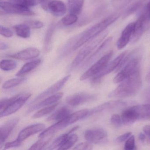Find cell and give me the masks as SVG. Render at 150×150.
Masks as SVG:
<instances>
[{
	"instance_id": "obj_1",
	"label": "cell",
	"mask_w": 150,
	"mask_h": 150,
	"mask_svg": "<svg viewBox=\"0 0 150 150\" xmlns=\"http://www.w3.org/2000/svg\"><path fill=\"white\" fill-rule=\"evenodd\" d=\"M120 83L116 88L109 94L108 96L109 98H128L137 93L142 85L139 67Z\"/></svg>"
},
{
	"instance_id": "obj_2",
	"label": "cell",
	"mask_w": 150,
	"mask_h": 150,
	"mask_svg": "<svg viewBox=\"0 0 150 150\" xmlns=\"http://www.w3.org/2000/svg\"><path fill=\"white\" fill-rule=\"evenodd\" d=\"M120 14L117 13L112 14L95 25L87 29L80 36L78 40L72 47L75 51L86 44L88 42L95 38L104 32V30L118 19Z\"/></svg>"
},
{
	"instance_id": "obj_3",
	"label": "cell",
	"mask_w": 150,
	"mask_h": 150,
	"mask_svg": "<svg viewBox=\"0 0 150 150\" xmlns=\"http://www.w3.org/2000/svg\"><path fill=\"white\" fill-rule=\"evenodd\" d=\"M107 34L102 33L98 36L90 40L89 42L84 45L85 46L81 49L73 61L70 67V71L74 70L79 66L84 60L86 59L95 49L96 47L104 39Z\"/></svg>"
},
{
	"instance_id": "obj_4",
	"label": "cell",
	"mask_w": 150,
	"mask_h": 150,
	"mask_svg": "<svg viewBox=\"0 0 150 150\" xmlns=\"http://www.w3.org/2000/svg\"><path fill=\"white\" fill-rule=\"evenodd\" d=\"M113 55V52L110 51L103 56L81 76L80 80L84 81L92 78L100 72L108 65Z\"/></svg>"
},
{
	"instance_id": "obj_5",
	"label": "cell",
	"mask_w": 150,
	"mask_h": 150,
	"mask_svg": "<svg viewBox=\"0 0 150 150\" xmlns=\"http://www.w3.org/2000/svg\"><path fill=\"white\" fill-rule=\"evenodd\" d=\"M1 11L9 14L31 16L35 13L28 8L23 6L19 4L12 2L2 1L0 2Z\"/></svg>"
},
{
	"instance_id": "obj_6",
	"label": "cell",
	"mask_w": 150,
	"mask_h": 150,
	"mask_svg": "<svg viewBox=\"0 0 150 150\" xmlns=\"http://www.w3.org/2000/svg\"><path fill=\"white\" fill-rule=\"evenodd\" d=\"M79 127V126H75L54 140L55 144L58 146V150H67L74 145L78 140V137L76 134H73L72 132L78 129Z\"/></svg>"
},
{
	"instance_id": "obj_7",
	"label": "cell",
	"mask_w": 150,
	"mask_h": 150,
	"mask_svg": "<svg viewBox=\"0 0 150 150\" xmlns=\"http://www.w3.org/2000/svg\"><path fill=\"white\" fill-rule=\"evenodd\" d=\"M129 51H125L121 53L119 56H117L115 59H113L111 62L109 63L108 65L100 72L96 74L94 77L91 78V83L93 84H96L101 80L103 77L107 74H109L115 70L116 71L121 64V62L124 58L125 56L128 54Z\"/></svg>"
},
{
	"instance_id": "obj_8",
	"label": "cell",
	"mask_w": 150,
	"mask_h": 150,
	"mask_svg": "<svg viewBox=\"0 0 150 150\" xmlns=\"http://www.w3.org/2000/svg\"><path fill=\"white\" fill-rule=\"evenodd\" d=\"M139 58L132 57L125 65L124 66L114 78L113 81L115 83H120L129 76L138 67L139 63Z\"/></svg>"
},
{
	"instance_id": "obj_9",
	"label": "cell",
	"mask_w": 150,
	"mask_h": 150,
	"mask_svg": "<svg viewBox=\"0 0 150 150\" xmlns=\"http://www.w3.org/2000/svg\"><path fill=\"white\" fill-rule=\"evenodd\" d=\"M84 138L91 144H102L107 142L108 133L102 128H93L87 130L84 132Z\"/></svg>"
},
{
	"instance_id": "obj_10",
	"label": "cell",
	"mask_w": 150,
	"mask_h": 150,
	"mask_svg": "<svg viewBox=\"0 0 150 150\" xmlns=\"http://www.w3.org/2000/svg\"><path fill=\"white\" fill-rule=\"evenodd\" d=\"M31 96L30 93L21 94L20 96L6 108L2 112H0V117L8 116L18 111L26 103Z\"/></svg>"
},
{
	"instance_id": "obj_11",
	"label": "cell",
	"mask_w": 150,
	"mask_h": 150,
	"mask_svg": "<svg viewBox=\"0 0 150 150\" xmlns=\"http://www.w3.org/2000/svg\"><path fill=\"white\" fill-rule=\"evenodd\" d=\"M71 75H68L66 77H64L61 79L59 80L57 82H56L54 85L47 88L45 91H44L42 93L40 94L38 96H37L36 98H35L30 103V106L34 105L35 103L40 102L42 99H44L45 97L49 96L54 94L57 93L59 90L61 89L64 86L67 82L70 79Z\"/></svg>"
},
{
	"instance_id": "obj_12",
	"label": "cell",
	"mask_w": 150,
	"mask_h": 150,
	"mask_svg": "<svg viewBox=\"0 0 150 150\" xmlns=\"http://www.w3.org/2000/svg\"><path fill=\"white\" fill-rule=\"evenodd\" d=\"M45 10L49 11L56 17H62L67 12V6L60 0H52L42 6Z\"/></svg>"
},
{
	"instance_id": "obj_13",
	"label": "cell",
	"mask_w": 150,
	"mask_h": 150,
	"mask_svg": "<svg viewBox=\"0 0 150 150\" xmlns=\"http://www.w3.org/2000/svg\"><path fill=\"white\" fill-rule=\"evenodd\" d=\"M97 96L95 95L86 93H80L68 96L66 100V103L72 107L95 100Z\"/></svg>"
},
{
	"instance_id": "obj_14",
	"label": "cell",
	"mask_w": 150,
	"mask_h": 150,
	"mask_svg": "<svg viewBox=\"0 0 150 150\" xmlns=\"http://www.w3.org/2000/svg\"><path fill=\"white\" fill-rule=\"evenodd\" d=\"M149 19L145 12L140 15L135 22L134 31L130 42L135 43L140 39L144 31L145 23Z\"/></svg>"
},
{
	"instance_id": "obj_15",
	"label": "cell",
	"mask_w": 150,
	"mask_h": 150,
	"mask_svg": "<svg viewBox=\"0 0 150 150\" xmlns=\"http://www.w3.org/2000/svg\"><path fill=\"white\" fill-rule=\"evenodd\" d=\"M18 118H13L5 122L0 128V148L4 145L8 138L19 122Z\"/></svg>"
},
{
	"instance_id": "obj_16",
	"label": "cell",
	"mask_w": 150,
	"mask_h": 150,
	"mask_svg": "<svg viewBox=\"0 0 150 150\" xmlns=\"http://www.w3.org/2000/svg\"><path fill=\"white\" fill-rule=\"evenodd\" d=\"M126 105V103L121 100L110 101L104 103L101 105L97 106L92 109L89 110L87 117L94 114L100 112H103L106 110L119 108Z\"/></svg>"
},
{
	"instance_id": "obj_17",
	"label": "cell",
	"mask_w": 150,
	"mask_h": 150,
	"mask_svg": "<svg viewBox=\"0 0 150 150\" xmlns=\"http://www.w3.org/2000/svg\"><path fill=\"white\" fill-rule=\"evenodd\" d=\"M135 22L129 23L124 29L117 42V47L119 50L124 49L130 42L134 31Z\"/></svg>"
},
{
	"instance_id": "obj_18",
	"label": "cell",
	"mask_w": 150,
	"mask_h": 150,
	"mask_svg": "<svg viewBox=\"0 0 150 150\" xmlns=\"http://www.w3.org/2000/svg\"><path fill=\"white\" fill-rule=\"evenodd\" d=\"M45 128V125L42 123L35 124L29 125L20 132L16 139L22 144L25 139L32 135L42 131Z\"/></svg>"
},
{
	"instance_id": "obj_19",
	"label": "cell",
	"mask_w": 150,
	"mask_h": 150,
	"mask_svg": "<svg viewBox=\"0 0 150 150\" xmlns=\"http://www.w3.org/2000/svg\"><path fill=\"white\" fill-rule=\"evenodd\" d=\"M40 54V51L38 49L34 47H30L14 54L9 55V57L15 59L25 60L35 58L38 57Z\"/></svg>"
},
{
	"instance_id": "obj_20",
	"label": "cell",
	"mask_w": 150,
	"mask_h": 150,
	"mask_svg": "<svg viewBox=\"0 0 150 150\" xmlns=\"http://www.w3.org/2000/svg\"><path fill=\"white\" fill-rule=\"evenodd\" d=\"M63 96V93H57L55 94L52 95L51 96L45 98L42 101L39 102L34 105L30 106L27 110V113H30L40 108H43L49 105H52L60 100Z\"/></svg>"
},
{
	"instance_id": "obj_21",
	"label": "cell",
	"mask_w": 150,
	"mask_h": 150,
	"mask_svg": "<svg viewBox=\"0 0 150 150\" xmlns=\"http://www.w3.org/2000/svg\"><path fill=\"white\" fill-rule=\"evenodd\" d=\"M121 116L123 123L126 125L133 124L139 119L138 113L132 107L124 110Z\"/></svg>"
},
{
	"instance_id": "obj_22",
	"label": "cell",
	"mask_w": 150,
	"mask_h": 150,
	"mask_svg": "<svg viewBox=\"0 0 150 150\" xmlns=\"http://www.w3.org/2000/svg\"><path fill=\"white\" fill-rule=\"evenodd\" d=\"M71 113V110L67 107L64 106L61 107L55 111L47 119L48 122H59L67 117Z\"/></svg>"
},
{
	"instance_id": "obj_23",
	"label": "cell",
	"mask_w": 150,
	"mask_h": 150,
	"mask_svg": "<svg viewBox=\"0 0 150 150\" xmlns=\"http://www.w3.org/2000/svg\"><path fill=\"white\" fill-rule=\"evenodd\" d=\"M85 0H67L69 13L79 15L83 9Z\"/></svg>"
},
{
	"instance_id": "obj_24",
	"label": "cell",
	"mask_w": 150,
	"mask_h": 150,
	"mask_svg": "<svg viewBox=\"0 0 150 150\" xmlns=\"http://www.w3.org/2000/svg\"><path fill=\"white\" fill-rule=\"evenodd\" d=\"M41 63V59H37L33 60L25 64L21 70L17 73L16 76L18 77L24 76L25 74L29 73L34 69H35Z\"/></svg>"
},
{
	"instance_id": "obj_25",
	"label": "cell",
	"mask_w": 150,
	"mask_h": 150,
	"mask_svg": "<svg viewBox=\"0 0 150 150\" xmlns=\"http://www.w3.org/2000/svg\"><path fill=\"white\" fill-rule=\"evenodd\" d=\"M132 107L138 113L139 119L150 120V103L135 105Z\"/></svg>"
},
{
	"instance_id": "obj_26",
	"label": "cell",
	"mask_w": 150,
	"mask_h": 150,
	"mask_svg": "<svg viewBox=\"0 0 150 150\" xmlns=\"http://www.w3.org/2000/svg\"><path fill=\"white\" fill-rule=\"evenodd\" d=\"M13 28L16 34L19 37L23 38H28L30 37L31 28L24 23L22 24L15 25L14 26Z\"/></svg>"
},
{
	"instance_id": "obj_27",
	"label": "cell",
	"mask_w": 150,
	"mask_h": 150,
	"mask_svg": "<svg viewBox=\"0 0 150 150\" xmlns=\"http://www.w3.org/2000/svg\"><path fill=\"white\" fill-rule=\"evenodd\" d=\"M48 1L49 0H10V2L19 4L28 8L39 4L45 5L48 2Z\"/></svg>"
},
{
	"instance_id": "obj_28",
	"label": "cell",
	"mask_w": 150,
	"mask_h": 150,
	"mask_svg": "<svg viewBox=\"0 0 150 150\" xmlns=\"http://www.w3.org/2000/svg\"><path fill=\"white\" fill-rule=\"evenodd\" d=\"M58 105V103H57V104H52L51 106L44 108L41 110L36 112L32 116V117L33 118H40V117H42L46 115H49L55 110Z\"/></svg>"
},
{
	"instance_id": "obj_29",
	"label": "cell",
	"mask_w": 150,
	"mask_h": 150,
	"mask_svg": "<svg viewBox=\"0 0 150 150\" xmlns=\"http://www.w3.org/2000/svg\"><path fill=\"white\" fill-rule=\"evenodd\" d=\"M53 136L40 138L39 140L30 146V150H42L45 147L51 140Z\"/></svg>"
},
{
	"instance_id": "obj_30",
	"label": "cell",
	"mask_w": 150,
	"mask_h": 150,
	"mask_svg": "<svg viewBox=\"0 0 150 150\" xmlns=\"http://www.w3.org/2000/svg\"><path fill=\"white\" fill-rule=\"evenodd\" d=\"M27 78L24 77L22 78H15L7 81L4 83L2 86V88L4 89H9L13 87L16 86L18 85H21L26 80Z\"/></svg>"
},
{
	"instance_id": "obj_31",
	"label": "cell",
	"mask_w": 150,
	"mask_h": 150,
	"mask_svg": "<svg viewBox=\"0 0 150 150\" xmlns=\"http://www.w3.org/2000/svg\"><path fill=\"white\" fill-rule=\"evenodd\" d=\"M17 65V62L13 59H3L0 64L1 70L6 71L14 70L16 68Z\"/></svg>"
},
{
	"instance_id": "obj_32",
	"label": "cell",
	"mask_w": 150,
	"mask_h": 150,
	"mask_svg": "<svg viewBox=\"0 0 150 150\" xmlns=\"http://www.w3.org/2000/svg\"><path fill=\"white\" fill-rule=\"evenodd\" d=\"M78 20L77 15L69 13L65 16L60 21V24L63 26H69L73 25L77 22Z\"/></svg>"
},
{
	"instance_id": "obj_33",
	"label": "cell",
	"mask_w": 150,
	"mask_h": 150,
	"mask_svg": "<svg viewBox=\"0 0 150 150\" xmlns=\"http://www.w3.org/2000/svg\"><path fill=\"white\" fill-rule=\"evenodd\" d=\"M132 0H111V3L114 8L120 10L129 6Z\"/></svg>"
},
{
	"instance_id": "obj_34",
	"label": "cell",
	"mask_w": 150,
	"mask_h": 150,
	"mask_svg": "<svg viewBox=\"0 0 150 150\" xmlns=\"http://www.w3.org/2000/svg\"><path fill=\"white\" fill-rule=\"evenodd\" d=\"M55 25L52 24L50 27L49 30L47 32L46 36V38L45 41V51H48L50 49L51 43L52 38V34L54 32L55 29Z\"/></svg>"
},
{
	"instance_id": "obj_35",
	"label": "cell",
	"mask_w": 150,
	"mask_h": 150,
	"mask_svg": "<svg viewBox=\"0 0 150 150\" xmlns=\"http://www.w3.org/2000/svg\"><path fill=\"white\" fill-rule=\"evenodd\" d=\"M142 3L140 1H137L135 2L130 5L128 7L124 14V17L125 18L129 16L130 15L132 14L135 11L137 10L142 6Z\"/></svg>"
},
{
	"instance_id": "obj_36",
	"label": "cell",
	"mask_w": 150,
	"mask_h": 150,
	"mask_svg": "<svg viewBox=\"0 0 150 150\" xmlns=\"http://www.w3.org/2000/svg\"><path fill=\"white\" fill-rule=\"evenodd\" d=\"M21 94L16 95L13 97H10L8 99H3V100H1V103H0V106H1V112L3 111L9 105H10L15 100H16Z\"/></svg>"
},
{
	"instance_id": "obj_37",
	"label": "cell",
	"mask_w": 150,
	"mask_h": 150,
	"mask_svg": "<svg viewBox=\"0 0 150 150\" xmlns=\"http://www.w3.org/2000/svg\"><path fill=\"white\" fill-rule=\"evenodd\" d=\"M110 121L111 123L117 128L121 127L123 124L121 116L117 114L113 115L110 117Z\"/></svg>"
},
{
	"instance_id": "obj_38",
	"label": "cell",
	"mask_w": 150,
	"mask_h": 150,
	"mask_svg": "<svg viewBox=\"0 0 150 150\" xmlns=\"http://www.w3.org/2000/svg\"><path fill=\"white\" fill-rule=\"evenodd\" d=\"M135 147V139L134 135H131L125 141L124 149L126 150H133Z\"/></svg>"
},
{
	"instance_id": "obj_39",
	"label": "cell",
	"mask_w": 150,
	"mask_h": 150,
	"mask_svg": "<svg viewBox=\"0 0 150 150\" xmlns=\"http://www.w3.org/2000/svg\"><path fill=\"white\" fill-rule=\"evenodd\" d=\"M23 23L28 25L31 29H40L44 26L43 23L42 22L38 21H28Z\"/></svg>"
},
{
	"instance_id": "obj_40",
	"label": "cell",
	"mask_w": 150,
	"mask_h": 150,
	"mask_svg": "<svg viewBox=\"0 0 150 150\" xmlns=\"http://www.w3.org/2000/svg\"><path fill=\"white\" fill-rule=\"evenodd\" d=\"M0 34L1 35L7 38H11L13 35V33L10 29L2 25L0 26Z\"/></svg>"
},
{
	"instance_id": "obj_41",
	"label": "cell",
	"mask_w": 150,
	"mask_h": 150,
	"mask_svg": "<svg viewBox=\"0 0 150 150\" xmlns=\"http://www.w3.org/2000/svg\"><path fill=\"white\" fill-rule=\"evenodd\" d=\"M93 149V146L91 143H82L77 145L74 149V150H91Z\"/></svg>"
},
{
	"instance_id": "obj_42",
	"label": "cell",
	"mask_w": 150,
	"mask_h": 150,
	"mask_svg": "<svg viewBox=\"0 0 150 150\" xmlns=\"http://www.w3.org/2000/svg\"><path fill=\"white\" fill-rule=\"evenodd\" d=\"M132 135V132H127L121 136L117 137L115 139V141L117 143H121L126 141Z\"/></svg>"
},
{
	"instance_id": "obj_43",
	"label": "cell",
	"mask_w": 150,
	"mask_h": 150,
	"mask_svg": "<svg viewBox=\"0 0 150 150\" xmlns=\"http://www.w3.org/2000/svg\"><path fill=\"white\" fill-rule=\"evenodd\" d=\"M21 144V143L19 142L17 139L14 141L8 142L5 145V149H7L9 148H13V147H18Z\"/></svg>"
},
{
	"instance_id": "obj_44",
	"label": "cell",
	"mask_w": 150,
	"mask_h": 150,
	"mask_svg": "<svg viewBox=\"0 0 150 150\" xmlns=\"http://www.w3.org/2000/svg\"><path fill=\"white\" fill-rule=\"evenodd\" d=\"M143 132L150 140V125H146L143 128Z\"/></svg>"
},
{
	"instance_id": "obj_45",
	"label": "cell",
	"mask_w": 150,
	"mask_h": 150,
	"mask_svg": "<svg viewBox=\"0 0 150 150\" xmlns=\"http://www.w3.org/2000/svg\"><path fill=\"white\" fill-rule=\"evenodd\" d=\"M144 96L145 99L150 101V87L147 88L145 91Z\"/></svg>"
},
{
	"instance_id": "obj_46",
	"label": "cell",
	"mask_w": 150,
	"mask_h": 150,
	"mask_svg": "<svg viewBox=\"0 0 150 150\" xmlns=\"http://www.w3.org/2000/svg\"><path fill=\"white\" fill-rule=\"evenodd\" d=\"M146 13L147 14V16L149 20H150V1L147 3V5L146 6L145 9Z\"/></svg>"
},
{
	"instance_id": "obj_47",
	"label": "cell",
	"mask_w": 150,
	"mask_h": 150,
	"mask_svg": "<svg viewBox=\"0 0 150 150\" xmlns=\"http://www.w3.org/2000/svg\"><path fill=\"white\" fill-rule=\"evenodd\" d=\"M139 138L140 141L144 142L146 139V135L145 133H142V132L139 133Z\"/></svg>"
},
{
	"instance_id": "obj_48",
	"label": "cell",
	"mask_w": 150,
	"mask_h": 150,
	"mask_svg": "<svg viewBox=\"0 0 150 150\" xmlns=\"http://www.w3.org/2000/svg\"><path fill=\"white\" fill-rule=\"evenodd\" d=\"M8 48V46L6 44L1 42L0 44V50H6Z\"/></svg>"
},
{
	"instance_id": "obj_49",
	"label": "cell",
	"mask_w": 150,
	"mask_h": 150,
	"mask_svg": "<svg viewBox=\"0 0 150 150\" xmlns=\"http://www.w3.org/2000/svg\"><path fill=\"white\" fill-rule=\"evenodd\" d=\"M146 80L147 82L150 83V71L146 74Z\"/></svg>"
},
{
	"instance_id": "obj_50",
	"label": "cell",
	"mask_w": 150,
	"mask_h": 150,
	"mask_svg": "<svg viewBox=\"0 0 150 150\" xmlns=\"http://www.w3.org/2000/svg\"><path fill=\"white\" fill-rule=\"evenodd\" d=\"M1 1H2V0H1Z\"/></svg>"
}]
</instances>
